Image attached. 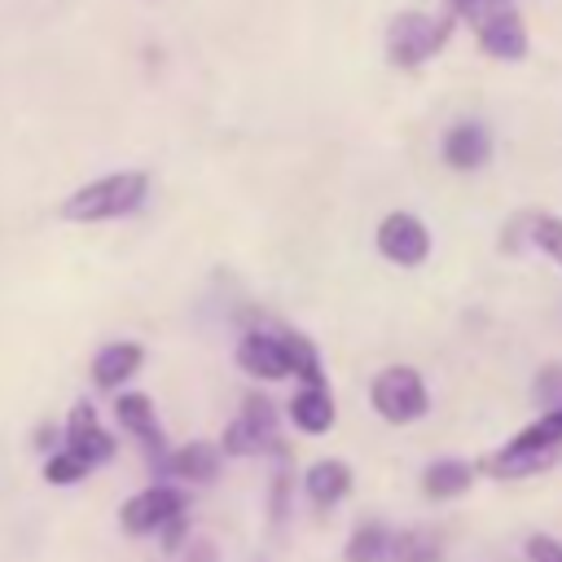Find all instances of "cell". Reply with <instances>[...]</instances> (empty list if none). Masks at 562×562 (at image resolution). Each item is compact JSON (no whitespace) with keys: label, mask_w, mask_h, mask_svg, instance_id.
<instances>
[{"label":"cell","mask_w":562,"mask_h":562,"mask_svg":"<svg viewBox=\"0 0 562 562\" xmlns=\"http://www.w3.org/2000/svg\"><path fill=\"white\" fill-rule=\"evenodd\" d=\"M149 193V176L145 171H110V176H97L92 184L75 189L66 202H61V220L70 224H101V220H119V215H132Z\"/></svg>","instance_id":"1"},{"label":"cell","mask_w":562,"mask_h":562,"mask_svg":"<svg viewBox=\"0 0 562 562\" xmlns=\"http://www.w3.org/2000/svg\"><path fill=\"white\" fill-rule=\"evenodd\" d=\"M452 35V18L448 13H422V9H408V13H395L391 26H386V57L400 66V70H413L422 61H430Z\"/></svg>","instance_id":"2"},{"label":"cell","mask_w":562,"mask_h":562,"mask_svg":"<svg viewBox=\"0 0 562 562\" xmlns=\"http://www.w3.org/2000/svg\"><path fill=\"white\" fill-rule=\"evenodd\" d=\"M369 404H373V413H378L382 422L408 426V422L426 417L430 391H426V382H422V373H417L413 364H391V369H382V373L369 382Z\"/></svg>","instance_id":"3"},{"label":"cell","mask_w":562,"mask_h":562,"mask_svg":"<svg viewBox=\"0 0 562 562\" xmlns=\"http://www.w3.org/2000/svg\"><path fill=\"white\" fill-rule=\"evenodd\" d=\"M220 452L228 457H259V452H281V435H277V404L268 395H246L241 413L224 426L220 435Z\"/></svg>","instance_id":"4"},{"label":"cell","mask_w":562,"mask_h":562,"mask_svg":"<svg viewBox=\"0 0 562 562\" xmlns=\"http://www.w3.org/2000/svg\"><path fill=\"white\" fill-rule=\"evenodd\" d=\"M184 505H189V496H184L180 487L154 483V487H140L136 496L123 501L119 522H123L127 536H154V531L171 527L176 518H184Z\"/></svg>","instance_id":"5"},{"label":"cell","mask_w":562,"mask_h":562,"mask_svg":"<svg viewBox=\"0 0 562 562\" xmlns=\"http://www.w3.org/2000/svg\"><path fill=\"white\" fill-rule=\"evenodd\" d=\"M378 250H382V259H391L400 268H417L430 259V228L408 211H391L378 224Z\"/></svg>","instance_id":"6"},{"label":"cell","mask_w":562,"mask_h":562,"mask_svg":"<svg viewBox=\"0 0 562 562\" xmlns=\"http://www.w3.org/2000/svg\"><path fill=\"white\" fill-rule=\"evenodd\" d=\"M70 457H79L88 470H97V465H105L110 457H114V439H110V430L97 422V413H92V404H75L70 408V417H66V443H61Z\"/></svg>","instance_id":"7"},{"label":"cell","mask_w":562,"mask_h":562,"mask_svg":"<svg viewBox=\"0 0 562 562\" xmlns=\"http://www.w3.org/2000/svg\"><path fill=\"white\" fill-rule=\"evenodd\" d=\"M474 26H479V48H483L487 57H496V61H518V57H527V26H522V18H518L514 4L492 9V13L479 18Z\"/></svg>","instance_id":"8"},{"label":"cell","mask_w":562,"mask_h":562,"mask_svg":"<svg viewBox=\"0 0 562 562\" xmlns=\"http://www.w3.org/2000/svg\"><path fill=\"white\" fill-rule=\"evenodd\" d=\"M237 364H241L250 378H259V382H281V378H290L285 338H281V334H263V329L246 334V338L237 342Z\"/></svg>","instance_id":"9"},{"label":"cell","mask_w":562,"mask_h":562,"mask_svg":"<svg viewBox=\"0 0 562 562\" xmlns=\"http://www.w3.org/2000/svg\"><path fill=\"white\" fill-rule=\"evenodd\" d=\"M114 417L123 422L127 435L140 439V448L154 457V465L167 457V435H162V426H158V413H154V400H149V395H140V391L119 395V400H114Z\"/></svg>","instance_id":"10"},{"label":"cell","mask_w":562,"mask_h":562,"mask_svg":"<svg viewBox=\"0 0 562 562\" xmlns=\"http://www.w3.org/2000/svg\"><path fill=\"white\" fill-rule=\"evenodd\" d=\"M220 457H224V452H220L215 443L193 439V443L167 452V457L158 461V470L171 474V479H184V483H211V479L220 474Z\"/></svg>","instance_id":"11"},{"label":"cell","mask_w":562,"mask_h":562,"mask_svg":"<svg viewBox=\"0 0 562 562\" xmlns=\"http://www.w3.org/2000/svg\"><path fill=\"white\" fill-rule=\"evenodd\" d=\"M303 487H307V501H312L316 509H334V505L351 492V465L338 461V457H325V461L307 465Z\"/></svg>","instance_id":"12"},{"label":"cell","mask_w":562,"mask_h":562,"mask_svg":"<svg viewBox=\"0 0 562 562\" xmlns=\"http://www.w3.org/2000/svg\"><path fill=\"white\" fill-rule=\"evenodd\" d=\"M492 154V140L483 132V123H457L448 136H443V162L457 167V171H479Z\"/></svg>","instance_id":"13"},{"label":"cell","mask_w":562,"mask_h":562,"mask_svg":"<svg viewBox=\"0 0 562 562\" xmlns=\"http://www.w3.org/2000/svg\"><path fill=\"white\" fill-rule=\"evenodd\" d=\"M140 360H145L140 342H105L97 351V360H92V382L105 386V391H114V386H123L140 369Z\"/></svg>","instance_id":"14"},{"label":"cell","mask_w":562,"mask_h":562,"mask_svg":"<svg viewBox=\"0 0 562 562\" xmlns=\"http://www.w3.org/2000/svg\"><path fill=\"white\" fill-rule=\"evenodd\" d=\"M285 413L303 435H325L334 426V395L325 386H299L294 400L285 404Z\"/></svg>","instance_id":"15"},{"label":"cell","mask_w":562,"mask_h":562,"mask_svg":"<svg viewBox=\"0 0 562 562\" xmlns=\"http://www.w3.org/2000/svg\"><path fill=\"white\" fill-rule=\"evenodd\" d=\"M505 448L531 452V457H562V404H553L544 417H536L531 426H522Z\"/></svg>","instance_id":"16"},{"label":"cell","mask_w":562,"mask_h":562,"mask_svg":"<svg viewBox=\"0 0 562 562\" xmlns=\"http://www.w3.org/2000/svg\"><path fill=\"white\" fill-rule=\"evenodd\" d=\"M470 483H474V465H470V461H457V457H439V461H430V465L422 470V492H426L430 501H452V496H461Z\"/></svg>","instance_id":"17"},{"label":"cell","mask_w":562,"mask_h":562,"mask_svg":"<svg viewBox=\"0 0 562 562\" xmlns=\"http://www.w3.org/2000/svg\"><path fill=\"white\" fill-rule=\"evenodd\" d=\"M386 562H439V536H435V531H426V527L391 531Z\"/></svg>","instance_id":"18"},{"label":"cell","mask_w":562,"mask_h":562,"mask_svg":"<svg viewBox=\"0 0 562 562\" xmlns=\"http://www.w3.org/2000/svg\"><path fill=\"white\" fill-rule=\"evenodd\" d=\"M518 224H522L527 241H531L544 259H553V263L562 268V220H558V215H549V211H527Z\"/></svg>","instance_id":"19"},{"label":"cell","mask_w":562,"mask_h":562,"mask_svg":"<svg viewBox=\"0 0 562 562\" xmlns=\"http://www.w3.org/2000/svg\"><path fill=\"white\" fill-rule=\"evenodd\" d=\"M386 544H391V531L382 522H360L342 549V562H386Z\"/></svg>","instance_id":"20"},{"label":"cell","mask_w":562,"mask_h":562,"mask_svg":"<svg viewBox=\"0 0 562 562\" xmlns=\"http://www.w3.org/2000/svg\"><path fill=\"white\" fill-rule=\"evenodd\" d=\"M44 479H48V483H57V487H70V483L88 479V465H83L79 457H70L66 448H57V452L44 461Z\"/></svg>","instance_id":"21"},{"label":"cell","mask_w":562,"mask_h":562,"mask_svg":"<svg viewBox=\"0 0 562 562\" xmlns=\"http://www.w3.org/2000/svg\"><path fill=\"white\" fill-rule=\"evenodd\" d=\"M522 549H527L531 562H562V540H553V536H544V531H531V536L522 540Z\"/></svg>","instance_id":"22"},{"label":"cell","mask_w":562,"mask_h":562,"mask_svg":"<svg viewBox=\"0 0 562 562\" xmlns=\"http://www.w3.org/2000/svg\"><path fill=\"white\" fill-rule=\"evenodd\" d=\"M272 527H281L285 522V514H290V474L285 470H277V479H272Z\"/></svg>","instance_id":"23"},{"label":"cell","mask_w":562,"mask_h":562,"mask_svg":"<svg viewBox=\"0 0 562 562\" xmlns=\"http://www.w3.org/2000/svg\"><path fill=\"white\" fill-rule=\"evenodd\" d=\"M193 549H184V562H220V553H215V544L211 540H189Z\"/></svg>","instance_id":"24"}]
</instances>
